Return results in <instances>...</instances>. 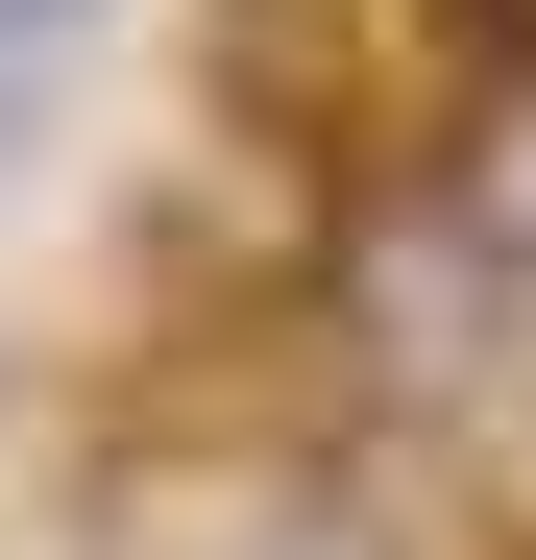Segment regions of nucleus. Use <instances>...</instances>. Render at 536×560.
Masks as SVG:
<instances>
[{
	"mask_svg": "<svg viewBox=\"0 0 536 560\" xmlns=\"http://www.w3.org/2000/svg\"><path fill=\"white\" fill-rule=\"evenodd\" d=\"M488 317H512V268H488V220L439 196V171L341 220V341L366 365H488Z\"/></svg>",
	"mask_w": 536,
	"mask_h": 560,
	"instance_id": "f257e3e1",
	"label": "nucleus"
},
{
	"mask_svg": "<svg viewBox=\"0 0 536 560\" xmlns=\"http://www.w3.org/2000/svg\"><path fill=\"white\" fill-rule=\"evenodd\" d=\"M439 196H464V220H488V268L536 293V73H512V98H464V147H439Z\"/></svg>",
	"mask_w": 536,
	"mask_h": 560,
	"instance_id": "f03ea898",
	"label": "nucleus"
},
{
	"mask_svg": "<svg viewBox=\"0 0 536 560\" xmlns=\"http://www.w3.org/2000/svg\"><path fill=\"white\" fill-rule=\"evenodd\" d=\"M73 25H98V0H0V49H73Z\"/></svg>",
	"mask_w": 536,
	"mask_h": 560,
	"instance_id": "7ed1b4c3",
	"label": "nucleus"
},
{
	"mask_svg": "<svg viewBox=\"0 0 536 560\" xmlns=\"http://www.w3.org/2000/svg\"><path fill=\"white\" fill-rule=\"evenodd\" d=\"M220 560H366V536H317V512H293V536H220Z\"/></svg>",
	"mask_w": 536,
	"mask_h": 560,
	"instance_id": "20e7f679",
	"label": "nucleus"
}]
</instances>
